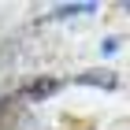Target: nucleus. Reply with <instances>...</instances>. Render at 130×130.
<instances>
[{
	"label": "nucleus",
	"instance_id": "1",
	"mask_svg": "<svg viewBox=\"0 0 130 130\" xmlns=\"http://www.w3.org/2000/svg\"><path fill=\"white\" fill-rule=\"evenodd\" d=\"M56 89H60V82H56V78H34V82L22 86V93H26L30 100H45V97H52Z\"/></svg>",
	"mask_w": 130,
	"mask_h": 130
},
{
	"label": "nucleus",
	"instance_id": "2",
	"mask_svg": "<svg viewBox=\"0 0 130 130\" xmlns=\"http://www.w3.org/2000/svg\"><path fill=\"white\" fill-rule=\"evenodd\" d=\"M78 82L82 86H97V89H115V86H119V78H115L111 71H82Z\"/></svg>",
	"mask_w": 130,
	"mask_h": 130
},
{
	"label": "nucleus",
	"instance_id": "3",
	"mask_svg": "<svg viewBox=\"0 0 130 130\" xmlns=\"http://www.w3.org/2000/svg\"><path fill=\"white\" fill-rule=\"evenodd\" d=\"M82 11H97V4H60L52 11V19H71V15H82Z\"/></svg>",
	"mask_w": 130,
	"mask_h": 130
}]
</instances>
